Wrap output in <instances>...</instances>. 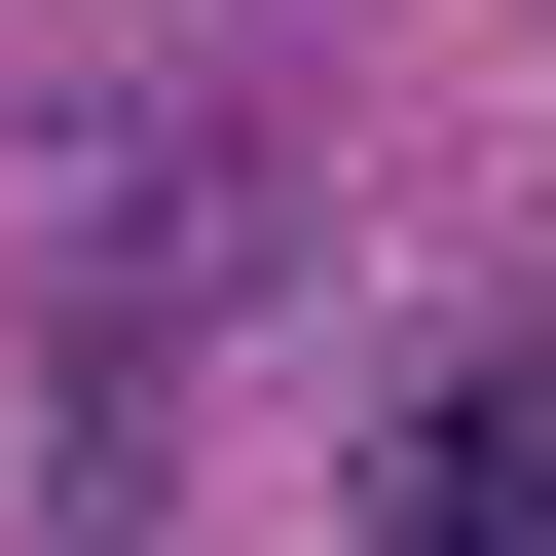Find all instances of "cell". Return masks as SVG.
Here are the masks:
<instances>
[{"mask_svg":"<svg viewBox=\"0 0 556 556\" xmlns=\"http://www.w3.org/2000/svg\"><path fill=\"white\" fill-rule=\"evenodd\" d=\"M371 556H556V371H408L371 408Z\"/></svg>","mask_w":556,"mask_h":556,"instance_id":"cell-1","label":"cell"}]
</instances>
